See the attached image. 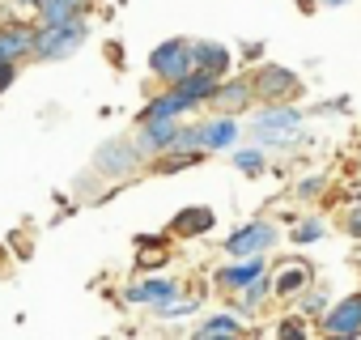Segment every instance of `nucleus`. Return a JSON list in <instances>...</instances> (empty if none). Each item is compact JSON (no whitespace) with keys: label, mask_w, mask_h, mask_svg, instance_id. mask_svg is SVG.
Segmentation results:
<instances>
[{"label":"nucleus","mask_w":361,"mask_h":340,"mask_svg":"<svg viewBox=\"0 0 361 340\" xmlns=\"http://www.w3.org/2000/svg\"><path fill=\"white\" fill-rule=\"evenodd\" d=\"M170 90H178V94H183V98H192L196 107L217 90V77L213 73H204V68H192L188 77H178V81H170Z\"/></svg>","instance_id":"nucleus-9"},{"label":"nucleus","mask_w":361,"mask_h":340,"mask_svg":"<svg viewBox=\"0 0 361 340\" xmlns=\"http://www.w3.org/2000/svg\"><path fill=\"white\" fill-rule=\"evenodd\" d=\"M192 310H200V306H196V302H174V298H170V302H157V315H161V319H183V315H192Z\"/></svg>","instance_id":"nucleus-21"},{"label":"nucleus","mask_w":361,"mask_h":340,"mask_svg":"<svg viewBox=\"0 0 361 340\" xmlns=\"http://www.w3.org/2000/svg\"><path fill=\"white\" fill-rule=\"evenodd\" d=\"M192 107H196L192 98H183L178 90H170V94H161V98H153V102H149L145 119H174V115H183V111H192Z\"/></svg>","instance_id":"nucleus-14"},{"label":"nucleus","mask_w":361,"mask_h":340,"mask_svg":"<svg viewBox=\"0 0 361 340\" xmlns=\"http://www.w3.org/2000/svg\"><path fill=\"white\" fill-rule=\"evenodd\" d=\"M348 230H353V234H357V238H361V209H357V213H353V217H348Z\"/></svg>","instance_id":"nucleus-26"},{"label":"nucleus","mask_w":361,"mask_h":340,"mask_svg":"<svg viewBox=\"0 0 361 340\" xmlns=\"http://www.w3.org/2000/svg\"><path fill=\"white\" fill-rule=\"evenodd\" d=\"M85 0H39V18L43 26H60V22H73L81 13Z\"/></svg>","instance_id":"nucleus-16"},{"label":"nucleus","mask_w":361,"mask_h":340,"mask_svg":"<svg viewBox=\"0 0 361 340\" xmlns=\"http://www.w3.org/2000/svg\"><path fill=\"white\" fill-rule=\"evenodd\" d=\"M192 60H196V68H204V73H213V77H221V73L230 68V51L217 47V43H196V47H192Z\"/></svg>","instance_id":"nucleus-12"},{"label":"nucleus","mask_w":361,"mask_h":340,"mask_svg":"<svg viewBox=\"0 0 361 340\" xmlns=\"http://www.w3.org/2000/svg\"><path fill=\"white\" fill-rule=\"evenodd\" d=\"M140 145H132V140H111V145H102L98 149V170H102V175H128V170L132 166H140Z\"/></svg>","instance_id":"nucleus-5"},{"label":"nucleus","mask_w":361,"mask_h":340,"mask_svg":"<svg viewBox=\"0 0 361 340\" xmlns=\"http://www.w3.org/2000/svg\"><path fill=\"white\" fill-rule=\"evenodd\" d=\"M238 332H243V323L230 319V315H217V319L200 323V340H209V336H238Z\"/></svg>","instance_id":"nucleus-20"},{"label":"nucleus","mask_w":361,"mask_h":340,"mask_svg":"<svg viewBox=\"0 0 361 340\" xmlns=\"http://www.w3.org/2000/svg\"><path fill=\"white\" fill-rule=\"evenodd\" d=\"M247 98H251V85L247 81H226V85H217L213 94H209V102L217 107V111H238V107H247Z\"/></svg>","instance_id":"nucleus-11"},{"label":"nucleus","mask_w":361,"mask_h":340,"mask_svg":"<svg viewBox=\"0 0 361 340\" xmlns=\"http://www.w3.org/2000/svg\"><path fill=\"white\" fill-rule=\"evenodd\" d=\"M323 332H331V336H357L361 332V298H344L340 306H331L327 319H323Z\"/></svg>","instance_id":"nucleus-6"},{"label":"nucleus","mask_w":361,"mask_h":340,"mask_svg":"<svg viewBox=\"0 0 361 340\" xmlns=\"http://www.w3.org/2000/svg\"><path fill=\"white\" fill-rule=\"evenodd\" d=\"M306 281H310L306 264H285L281 277H276V293H298V289H306Z\"/></svg>","instance_id":"nucleus-19"},{"label":"nucleus","mask_w":361,"mask_h":340,"mask_svg":"<svg viewBox=\"0 0 361 340\" xmlns=\"http://www.w3.org/2000/svg\"><path fill=\"white\" fill-rule=\"evenodd\" d=\"M272 243H276V226H268V221H251V226H243V230L230 234L226 251H230L234 260H247V255H259V251L272 247Z\"/></svg>","instance_id":"nucleus-4"},{"label":"nucleus","mask_w":361,"mask_h":340,"mask_svg":"<svg viewBox=\"0 0 361 340\" xmlns=\"http://www.w3.org/2000/svg\"><path fill=\"white\" fill-rule=\"evenodd\" d=\"M217 277H221L226 289H247L255 277H264V264H259V255H247L243 264H234V268H226V272H217Z\"/></svg>","instance_id":"nucleus-13"},{"label":"nucleus","mask_w":361,"mask_h":340,"mask_svg":"<svg viewBox=\"0 0 361 340\" xmlns=\"http://www.w3.org/2000/svg\"><path fill=\"white\" fill-rule=\"evenodd\" d=\"M174 119H145V136H140V153H161V149H174Z\"/></svg>","instance_id":"nucleus-8"},{"label":"nucleus","mask_w":361,"mask_h":340,"mask_svg":"<svg viewBox=\"0 0 361 340\" xmlns=\"http://www.w3.org/2000/svg\"><path fill=\"white\" fill-rule=\"evenodd\" d=\"M35 51V30H22V26H13V30H0V60H22V56H30Z\"/></svg>","instance_id":"nucleus-10"},{"label":"nucleus","mask_w":361,"mask_h":340,"mask_svg":"<svg viewBox=\"0 0 361 340\" xmlns=\"http://www.w3.org/2000/svg\"><path fill=\"white\" fill-rule=\"evenodd\" d=\"M196 145H204V136H200V128H183L174 136V149H196Z\"/></svg>","instance_id":"nucleus-22"},{"label":"nucleus","mask_w":361,"mask_h":340,"mask_svg":"<svg viewBox=\"0 0 361 340\" xmlns=\"http://www.w3.org/2000/svg\"><path fill=\"white\" fill-rule=\"evenodd\" d=\"M149 68H153L161 81H178V77H188V73L196 68V60H192V43H183V39L161 43V47L149 56Z\"/></svg>","instance_id":"nucleus-3"},{"label":"nucleus","mask_w":361,"mask_h":340,"mask_svg":"<svg viewBox=\"0 0 361 340\" xmlns=\"http://www.w3.org/2000/svg\"><path fill=\"white\" fill-rule=\"evenodd\" d=\"M234 162H238V170H247V175H255V170H259V166H264V157H259V153H255V149H243V153H238V157H234Z\"/></svg>","instance_id":"nucleus-23"},{"label":"nucleus","mask_w":361,"mask_h":340,"mask_svg":"<svg viewBox=\"0 0 361 340\" xmlns=\"http://www.w3.org/2000/svg\"><path fill=\"white\" fill-rule=\"evenodd\" d=\"M170 230H174L178 238L204 234V230H213V213H209V209H188V213H178V217L170 221Z\"/></svg>","instance_id":"nucleus-15"},{"label":"nucleus","mask_w":361,"mask_h":340,"mask_svg":"<svg viewBox=\"0 0 361 340\" xmlns=\"http://www.w3.org/2000/svg\"><path fill=\"white\" fill-rule=\"evenodd\" d=\"M255 94L268 98V102H281V98L298 94V77H293L289 68H264V73L255 77Z\"/></svg>","instance_id":"nucleus-7"},{"label":"nucleus","mask_w":361,"mask_h":340,"mask_svg":"<svg viewBox=\"0 0 361 340\" xmlns=\"http://www.w3.org/2000/svg\"><path fill=\"white\" fill-rule=\"evenodd\" d=\"M323 5H348V0H323Z\"/></svg>","instance_id":"nucleus-27"},{"label":"nucleus","mask_w":361,"mask_h":340,"mask_svg":"<svg viewBox=\"0 0 361 340\" xmlns=\"http://www.w3.org/2000/svg\"><path fill=\"white\" fill-rule=\"evenodd\" d=\"M85 39V26L73 18V22H60V26H47L35 35V56L39 60H68Z\"/></svg>","instance_id":"nucleus-1"},{"label":"nucleus","mask_w":361,"mask_h":340,"mask_svg":"<svg viewBox=\"0 0 361 340\" xmlns=\"http://www.w3.org/2000/svg\"><path fill=\"white\" fill-rule=\"evenodd\" d=\"M319 234H323V226H319V221H302V226H298V243H314Z\"/></svg>","instance_id":"nucleus-24"},{"label":"nucleus","mask_w":361,"mask_h":340,"mask_svg":"<svg viewBox=\"0 0 361 340\" xmlns=\"http://www.w3.org/2000/svg\"><path fill=\"white\" fill-rule=\"evenodd\" d=\"M13 77H18V68H13L9 60H0V90H9V85H13Z\"/></svg>","instance_id":"nucleus-25"},{"label":"nucleus","mask_w":361,"mask_h":340,"mask_svg":"<svg viewBox=\"0 0 361 340\" xmlns=\"http://www.w3.org/2000/svg\"><path fill=\"white\" fill-rule=\"evenodd\" d=\"M174 293H178L174 281H149V285H132V289H128L132 302H170Z\"/></svg>","instance_id":"nucleus-18"},{"label":"nucleus","mask_w":361,"mask_h":340,"mask_svg":"<svg viewBox=\"0 0 361 340\" xmlns=\"http://www.w3.org/2000/svg\"><path fill=\"white\" fill-rule=\"evenodd\" d=\"M298 123H302V115H298L293 107L272 102L268 111H259V115L251 119V132H255V140H264V145H289L293 132H298Z\"/></svg>","instance_id":"nucleus-2"},{"label":"nucleus","mask_w":361,"mask_h":340,"mask_svg":"<svg viewBox=\"0 0 361 340\" xmlns=\"http://www.w3.org/2000/svg\"><path fill=\"white\" fill-rule=\"evenodd\" d=\"M22 5H39V0H22Z\"/></svg>","instance_id":"nucleus-28"},{"label":"nucleus","mask_w":361,"mask_h":340,"mask_svg":"<svg viewBox=\"0 0 361 340\" xmlns=\"http://www.w3.org/2000/svg\"><path fill=\"white\" fill-rule=\"evenodd\" d=\"M200 136H204L209 149H226L230 140H238V123H234L230 115H221V119H213V123H200Z\"/></svg>","instance_id":"nucleus-17"}]
</instances>
